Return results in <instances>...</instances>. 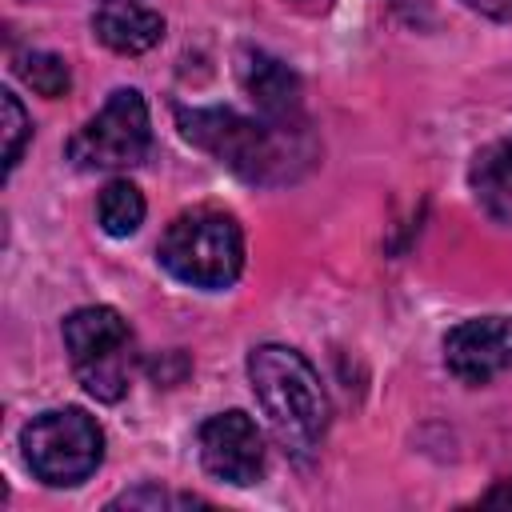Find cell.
Here are the masks:
<instances>
[{"label":"cell","mask_w":512,"mask_h":512,"mask_svg":"<svg viewBox=\"0 0 512 512\" xmlns=\"http://www.w3.org/2000/svg\"><path fill=\"white\" fill-rule=\"evenodd\" d=\"M180 132L248 184H288L316 160L308 124L248 120L232 108L180 112Z\"/></svg>","instance_id":"obj_1"},{"label":"cell","mask_w":512,"mask_h":512,"mask_svg":"<svg viewBox=\"0 0 512 512\" xmlns=\"http://www.w3.org/2000/svg\"><path fill=\"white\" fill-rule=\"evenodd\" d=\"M252 392L288 452H312L328 428V396L316 368L284 344H260L248 352Z\"/></svg>","instance_id":"obj_2"},{"label":"cell","mask_w":512,"mask_h":512,"mask_svg":"<svg viewBox=\"0 0 512 512\" xmlns=\"http://www.w3.org/2000/svg\"><path fill=\"white\" fill-rule=\"evenodd\" d=\"M156 260L180 284L220 292V288L236 284V276L244 268V232H240L236 216H228L220 208H192V212H180L164 228Z\"/></svg>","instance_id":"obj_3"},{"label":"cell","mask_w":512,"mask_h":512,"mask_svg":"<svg viewBox=\"0 0 512 512\" xmlns=\"http://www.w3.org/2000/svg\"><path fill=\"white\" fill-rule=\"evenodd\" d=\"M20 448L36 480L72 488L96 472L104 456V432L84 408H52L20 432Z\"/></svg>","instance_id":"obj_4"},{"label":"cell","mask_w":512,"mask_h":512,"mask_svg":"<svg viewBox=\"0 0 512 512\" xmlns=\"http://www.w3.org/2000/svg\"><path fill=\"white\" fill-rule=\"evenodd\" d=\"M64 352L88 396L112 404L128 392L132 332L116 308H104V304L76 308L64 320Z\"/></svg>","instance_id":"obj_5"},{"label":"cell","mask_w":512,"mask_h":512,"mask_svg":"<svg viewBox=\"0 0 512 512\" xmlns=\"http://www.w3.org/2000/svg\"><path fill=\"white\" fill-rule=\"evenodd\" d=\"M152 148L148 104L136 88H116L108 104L68 140V160L76 168H132Z\"/></svg>","instance_id":"obj_6"},{"label":"cell","mask_w":512,"mask_h":512,"mask_svg":"<svg viewBox=\"0 0 512 512\" xmlns=\"http://www.w3.org/2000/svg\"><path fill=\"white\" fill-rule=\"evenodd\" d=\"M196 444H200V464L208 468V476L224 484L248 488L264 476V436L256 420L236 408L208 416L196 432Z\"/></svg>","instance_id":"obj_7"},{"label":"cell","mask_w":512,"mask_h":512,"mask_svg":"<svg viewBox=\"0 0 512 512\" xmlns=\"http://www.w3.org/2000/svg\"><path fill=\"white\" fill-rule=\"evenodd\" d=\"M444 364L460 384H488L512 372V320L480 316L464 320L444 336Z\"/></svg>","instance_id":"obj_8"},{"label":"cell","mask_w":512,"mask_h":512,"mask_svg":"<svg viewBox=\"0 0 512 512\" xmlns=\"http://www.w3.org/2000/svg\"><path fill=\"white\" fill-rule=\"evenodd\" d=\"M240 84L256 100V108H260L264 120L304 124V112H300V76L284 60H276L268 52H244L240 56Z\"/></svg>","instance_id":"obj_9"},{"label":"cell","mask_w":512,"mask_h":512,"mask_svg":"<svg viewBox=\"0 0 512 512\" xmlns=\"http://www.w3.org/2000/svg\"><path fill=\"white\" fill-rule=\"evenodd\" d=\"M92 32L104 48L120 52V56H140L148 48L160 44L164 36V20L152 8H136V4H112L104 12L92 16Z\"/></svg>","instance_id":"obj_10"},{"label":"cell","mask_w":512,"mask_h":512,"mask_svg":"<svg viewBox=\"0 0 512 512\" xmlns=\"http://www.w3.org/2000/svg\"><path fill=\"white\" fill-rule=\"evenodd\" d=\"M472 192L496 224H512V140H496L476 152Z\"/></svg>","instance_id":"obj_11"},{"label":"cell","mask_w":512,"mask_h":512,"mask_svg":"<svg viewBox=\"0 0 512 512\" xmlns=\"http://www.w3.org/2000/svg\"><path fill=\"white\" fill-rule=\"evenodd\" d=\"M144 196H140V188L132 184V180H112V184H104V192H100V200H96V220H100V228L108 232V236H132L140 224H144Z\"/></svg>","instance_id":"obj_12"},{"label":"cell","mask_w":512,"mask_h":512,"mask_svg":"<svg viewBox=\"0 0 512 512\" xmlns=\"http://www.w3.org/2000/svg\"><path fill=\"white\" fill-rule=\"evenodd\" d=\"M16 76H20L32 92H40V96H48V100L64 96L68 84H72V72H68V64H64L56 52H24V56L16 60Z\"/></svg>","instance_id":"obj_13"},{"label":"cell","mask_w":512,"mask_h":512,"mask_svg":"<svg viewBox=\"0 0 512 512\" xmlns=\"http://www.w3.org/2000/svg\"><path fill=\"white\" fill-rule=\"evenodd\" d=\"M0 108H4V124H0L4 128V172H12L20 164L28 136H32V120H28L16 92H0Z\"/></svg>","instance_id":"obj_14"},{"label":"cell","mask_w":512,"mask_h":512,"mask_svg":"<svg viewBox=\"0 0 512 512\" xmlns=\"http://www.w3.org/2000/svg\"><path fill=\"white\" fill-rule=\"evenodd\" d=\"M464 4L492 16V20H512V0H464Z\"/></svg>","instance_id":"obj_15"},{"label":"cell","mask_w":512,"mask_h":512,"mask_svg":"<svg viewBox=\"0 0 512 512\" xmlns=\"http://www.w3.org/2000/svg\"><path fill=\"white\" fill-rule=\"evenodd\" d=\"M480 504H512V480L500 484V488H492V492H484Z\"/></svg>","instance_id":"obj_16"},{"label":"cell","mask_w":512,"mask_h":512,"mask_svg":"<svg viewBox=\"0 0 512 512\" xmlns=\"http://www.w3.org/2000/svg\"><path fill=\"white\" fill-rule=\"evenodd\" d=\"M292 8H300V12H324L332 0H288Z\"/></svg>","instance_id":"obj_17"},{"label":"cell","mask_w":512,"mask_h":512,"mask_svg":"<svg viewBox=\"0 0 512 512\" xmlns=\"http://www.w3.org/2000/svg\"><path fill=\"white\" fill-rule=\"evenodd\" d=\"M392 4H396V8H400V4H412V0H392Z\"/></svg>","instance_id":"obj_18"}]
</instances>
